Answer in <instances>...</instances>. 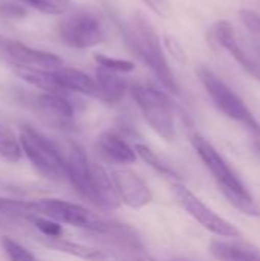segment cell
<instances>
[{
    "instance_id": "2",
    "label": "cell",
    "mask_w": 260,
    "mask_h": 261,
    "mask_svg": "<svg viewBox=\"0 0 260 261\" xmlns=\"http://www.w3.org/2000/svg\"><path fill=\"white\" fill-rule=\"evenodd\" d=\"M124 38L129 47L150 67L158 81L173 95H181V87L173 75L161 40L149 18L143 12H135L124 29Z\"/></svg>"
},
{
    "instance_id": "15",
    "label": "cell",
    "mask_w": 260,
    "mask_h": 261,
    "mask_svg": "<svg viewBox=\"0 0 260 261\" xmlns=\"http://www.w3.org/2000/svg\"><path fill=\"white\" fill-rule=\"evenodd\" d=\"M52 75H54L57 84L64 92H77V93L93 96V98L98 96V89H97L95 80L80 69L61 66V67L52 70Z\"/></svg>"
},
{
    "instance_id": "32",
    "label": "cell",
    "mask_w": 260,
    "mask_h": 261,
    "mask_svg": "<svg viewBox=\"0 0 260 261\" xmlns=\"http://www.w3.org/2000/svg\"><path fill=\"white\" fill-rule=\"evenodd\" d=\"M254 148L257 150V153L260 154V130L257 133H254Z\"/></svg>"
},
{
    "instance_id": "28",
    "label": "cell",
    "mask_w": 260,
    "mask_h": 261,
    "mask_svg": "<svg viewBox=\"0 0 260 261\" xmlns=\"http://www.w3.org/2000/svg\"><path fill=\"white\" fill-rule=\"evenodd\" d=\"M116 261H158L152 255L146 254L144 251L138 249L136 246H129L127 245L121 249V252L115 257Z\"/></svg>"
},
{
    "instance_id": "8",
    "label": "cell",
    "mask_w": 260,
    "mask_h": 261,
    "mask_svg": "<svg viewBox=\"0 0 260 261\" xmlns=\"http://www.w3.org/2000/svg\"><path fill=\"white\" fill-rule=\"evenodd\" d=\"M211 43L227 52L236 60L244 70L260 81V49L257 41H251L239 37L234 26L227 20H218L208 31Z\"/></svg>"
},
{
    "instance_id": "13",
    "label": "cell",
    "mask_w": 260,
    "mask_h": 261,
    "mask_svg": "<svg viewBox=\"0 0 260 261\" xmlns=\"http://www.w3.org/2000/svg\"><path fill=\"white\" fill-rule=\"evenodd\" d=\"M110 177L113 180L120 202L126 203L129 208L139 210L152 202V191L135 171L127 168L113 170Z\"/></svg>"
},
{
    "instance_id": "19",
    "label": "cell",
    "mask_w": 260,
    "mask_h": 261,
    "mask_svg": "<svg viewBox=\"0 0 260 261\" xmlns=\"http://www.w3.org/2000/svg\"><path fill=\"white\" fill-rule=\"evenodd\" d=\"M98 147L110 162H115L118 165H130L136 161L135 150L116 133L113 132H104L98 138Z\"/></svg>"
},
{
    "instance_id": "29",
    "label": "cell",
    "mask_w": 260,
    "mask_h": 261,
    "mask_svg": "<svg viewBox=\"0 0 260 261\" xmlns=\"http://www.w3.org/2000/svg\"><path fill=\"white\" fill-rule=\"evenodd\" d=\"M28 15V11L14 2H0V17L9 20H20Z\"/></svg>"
},
{
    "instance_id": "27",
    "label": "cell",
    "mask_w": 260,
    "mask_h": 261,
    "mask_svg": "<svg viewBox=\"0 0 260 261\" xmlns=\"http://www.w3.org/2000/svg\"><path fill=\"white\" fill-rule=\"evenodd\" d=\"M239 18L242 24L248 29L250 34L260 37V14L251 11V9H241Z\"/></svg>"
},
{
    "instance_id": "11",
    "label": "cell",
    "mask_w": 260,
    "mask_h": 261,
    "mask_svg": "<svg viewBox=\"0 0 260 261\" xmlns=\"http://www.w3.org/2000/svg\"><path fill=\"white\" fill-rule=\"evenodd\" d=\"M0 50L17 66H28L44 70H55L63 66L58 55L40 49H34L18 40L0 37Z\"/></svg>"
},
{
    "instance_id": "25",
    "label": "cell",
    "mask_w": 260,
    "mask_h": 261,
    "mask_svg": "<svg viewBox=\"0 0 260 261\" xmlns=\"http://www.w3.org/2000/svg\"><path fill=\"white\" fill-rule=\"evenodd\" d=\"M93 57H95L100 67H104V69H109V70H113V72H118V73H127V72H132L135 69V63L129 61V60L109 57V55L101 54V52H97Z\"/></svg>"
},
{
    "instance_id": "9",
    "label": "cell",
    "mask_w": 260,
    "mask_h": 261,
    "mask_svg": "<svg viewBox=\"0 0 260 261\" xmlns=\"http://www.w3.org/2000/svg\"><path fill=\"white\" fill-rule=\"evenodd\" d=\"M173 194H175L178 203L187 211V214L192 216L208 232H211L218 237H225V239L241 237V231L231 222L225 220L218 213H215L187 187H184L181 184L173 185Z\"/></svg>"
},
{
    "instance_id": "10",
    "label": "cell",
    "mask_w": 260,
    "mask_h": 261,
    "mask_svg": "<svg viewBox=\"0 0 260 261\" xmlns=\"http://www.w3.org/2000/svg\"><path fill=\"white\" fill-rule=\"evenodd\" d=\"M29 104L40 113V116L48 124L61 130L74 128L75 107L66 93L43 92V93L34 95Z\"/></svg>"
},
{
    "instance_id": "5",
    "label": "cell",
    "mask_w": 260,
    "mask_h": 261,
    "mask_svg": "<svg viewBox=\"0 0 260 261\" xmlns=\"http://www.w3.org/2000/svg\"><path fill=\"white\" fill-rule=\"evenodd\" d=\"M21 151L31 165L46 179L61 182L67 180L66 165L61 150L44 135L31 125H23L18 136Z\"/></svg>"
},
{
    "instance_id": "18",
    "label": "cell",
    "mask_w": 260,
    "mask_h": 261,
    "mask_svg": "<svg viewBox=\"0 0 260 261\" xmlns=\"http://www.w3.org/2000/svg\"><path fill=\"white\" fill-rule=\"evenodd\" d=\"M210 254L219 261H260V249L239 242L211 240Z\"/></svg>"
},
{
    "instance_id": "22",
    "label": "cell",
    "mask_w": 260,
    "mask_h": 261,
    "mask_svg": "<svg viewBox=\"0 0 260 261\" xmlns=\"http://www.w3.org/2000/svg\"><path fill=\"white\" fill-rule=\"evenodd\" d=\"M135 153H136V156H139L149 167H152L155 171H158L159 174H162V176H166V177H170V179H178L179 176H178V173L164 161V159H161L150 147H147V145H144V144H136L135 145Z\"/></svg>"
},
{
    "instance_id": "16",
    "label": "cell",
    "mask_w": 260,
    "mask_h": 261,
    "mask_svg": "<svg viewBox=\"0 0 260 261\" xmlns=\"http://www.w3.org/2000/svg\"><path fill=\"white\" fill-rule=\"evenodd\" d=\"M90 182L95 196V205L106 210H115L120 206L121 202L110 174L101 165L93 162H90Z\"/></svg>"
},
{
    "instance_id": "7",
    "label": "cell",
    "mask_w": 260,
    "mask_h": 261,
    "mask_svg": "<svg viewBox=\"0 0 260 261\" xmlns=\"http://www.w3.org/2000/svg\"><path fill=\"white\" fill-rule=\"evenodd\" d=\"M196 75L207 90L210 99L216 106V109L224 113L227 118L244 124L247 128H250L253 133H257L260 130L259 121L254 118L248 106L244 102V99L225 83L222 81L210 67L207 66H198Z\"/></svg>"
},
{
    "instance_id": "26",
    "label": "cell",
    "mask_w": 260,
    "mask_h": 261,
    "mask_svg": "<svg viewBox=\"0 0 260 261\" xmlns=\"http://www.w3.org/2000/svg\"><path fill=\"white\" fill-rule=\"evenodd\" d=\"M0 243H2V248L9 261H35V257L32 255V252H29L18 242L12 240L9 237H3Z\"/></svg>"
},
{
    "instance_id": "3",
    "label": "cell",
    "mask_w": 260,
    "mask_h": 261,
    "mask_svg": "<svg viewBox=\"0 0 260 261\" xmlns=\"http://www.w3.org/2000/svg\"><path fill=\"white\" fill-rule=\"evenodd\" d=\"M192 145L195 151L198 153L199 159L205 165V168L210 171L213 179L218 182L219 190L225 196V199L241 213L259 217L260 208L256 203L254 197L239 177V174L233 170V167L224 159V156L213 147L210 141H207L201 135L192 136Z\"/></svg>"
},
{
    "instance_id": "4",
    "label": "cell",
    "mask_w": 260,
    "mask_h": 261,
    "mask_svg": "<svg viewBox=\"0 0 260 261\" xmlns=\"http://www.w3.org/2000/svg\"><path fill=\"white\" fill-rule=\"evenodd\" d=\"M129 90L150 128L164 141H173L176 136V127L175 106L170 96L155 86L141 83L132 84Z\"/></svg>"
},
{
    "instance_id": "12",
    "label": "cell",
    "mask_w": 260,
    "mask_h": 261,
    "mask_svg": "<svg viewBox=\"0 0 260 261\" xmlns=\"http://www.w3.org/2000/svg\"><path fill=\"white\" fill-rule=\"evenodd\" d=\"M63 159L66 165V177L74 190L95 205V196L90 182V161L87 159L86 151L77 142H69L63 153Z\"/></svg>"
},
{
    "instance_id": "14",
    "label": "cell",
    "mask_w": 260,
    "mask_h": 261,
    "mask_svg": "<svg viewBox=\"0 0 260 261\" xmlns=\"http://www.w3.org/2000/svg\"><path fill=\"white\" fill-rule=\"evenodd\" d=\"M35 237H37V242H40L43 246H46L52 251L80 258V260L107 261V258H109L107 254L103 252L101 249H97V248H92L87 245H81V243H75V242L63 239V237H43L38 234Z\"/></svg>"
},
{
    "instance_id": "30",
    "label": "cell",
    "mask_w": 260,
    "mask_h": 261,
    "mask_svg": "<svg viewBox=\"0 0 260 261\" xmlns=\"http://www.w3.org/2000/svg\"><path fill=\"white\" fill-rule=\"evenodd\" d=\"M159 17H170L172 15V0H141Z\"/></svg>"
},
{
    "instance_id": "21",
    "label": "cell",
    "mask_w": 260,
    "mask_h": 261,
    "mask_svg": "<svg viewBox=\"0 0 260 261\" xmlns=\"http://www.w3.org/2000/svg\"><path fill=\"white\" fill-rule=\"evenodd\" d=\"M23 156L21 145L14 130L0 122V158L11 164H17Z\"/></svg>"
},
{
    "instance_id": "24",
    "label": "cell",
    "mask_w": 260,
    "mask_h": 261,
    "mask_svg": "<svg viewBox=\"0 0 260 261\" xmlns=\"http://www.w3.org/2000/svg\"><path fill=\"white\" fill-rule=\"evenodd\" d=\"M25 220H28L37 229L38 236H43V237H61V232H63L61 225L54 222V220L38 217V216H28V217H25Z\"/></svg>"
},
{
    "instance_id": "1",
    "label": "cell",
    "mask_w": 260,
    "mask_h": 261,
    "mask_svg": "<svg viewBox=\"0 0 260 261\" xmlns=\"http://www.w3.org/2000/svg\"><path fill=\"white\" fill-rule=\"evenodd\" d=\"M0 214L21 219L28 216H38L54 220L60 225H69L74 228L112 237H129L130 232V229L124 225L106 220L78 203L60 199H40L26 202L0 197Z\"/></svg>"
},
{
    "instance_id": "33",
    "label": "cell",
    "mask_w": 260,
    "mask_h": 261,
    "mask_svg": "<svg viewBox=\"0 0 260 261\" xmlns=\"http://www.w3.org/2000/svg\"><path fill=\"white\" fill-rule=\"evenodd\" d=\"M172 261H188V260H172Z\"/></svg>"
},
{
    "instance_id": "20",
    "label": "cell",
    "mask_w": 260,
    "mask_h": 261,
    "mask_svg": "<svg viewBox=\"0 0 260 261\" xmlns=\"http://www.w3.org/2000/svg\"><path fill=\"white\" fill-rule=\"evenodd\" d=\"M12 72L25 83H29L35 87H38L43 92L49 93H66L55 81L52 70H44V69H35V67H28V66H17L12 64Z\"/></svg>"
},
{
    "instance_id": "17",
    "label": "cell",
    "mask_w": 260,
    "mask_h": 261,
    "mask_svg": "<svg viewBox=\"0 0 260 261\" xmlns=\"http://www.w3.org/2000/svg\"><path fill=\"white\" fill-rule=\"evenodd\" d=\"M95 83H97V89H98V96L101 101L109 102V104H115L120 102L129 87V83L124 80V76L118 72L104 69V67H98L97 73H95Z\"/></svg>"
},
{
    "instance_id": "23",
    "label": "cell",
    "mask_w": 260,
    "mask_h": 261,
    "mask_svg": "<svg viewBox=\"0 0 260 261\" xmlns=\"http://www.w3.org/2000/svg\"><path fill=\"white\" fill-rule=\"evenodd\" d=\"M20 2L26 3L29 8L38 12L49 14V15H63L74 8L72 0H20Z\"/></svg>"
},
{
    "instance_id": "31",
    "label": "cell",
    "mask_w": 260,
    "mask_h": 261,
    "mask_svg": "<svg viewBox=\"0 0 260 261\" xmlns=\"http://www.w3.org/2000/svg\"><path fill=\"white\" fill-rule=\"evenodd\" d=\"M166 41H167L169 49L173 52V55L178 57L181 61H184V50L181 49V46L178 44V41H176L175 38H172V37H166Z\"/></svg>"
},
{
    "instance_id": "6",
    "label": "cell",
    "mask_w": 260,
    "mask_h": 261,
    "mask_svg": "<svg viewBox=\"0 0 260 261\" xmlns=\"http://www.w3.org/2000/svg\"><path fill=\"white\" fill-rule=\"evenodd\" d=\"M57 29L61 41L72 49H89L106 40V26L101 17L87 8L69 9L61 15Z\"/></svg>"
}]
</instances>
